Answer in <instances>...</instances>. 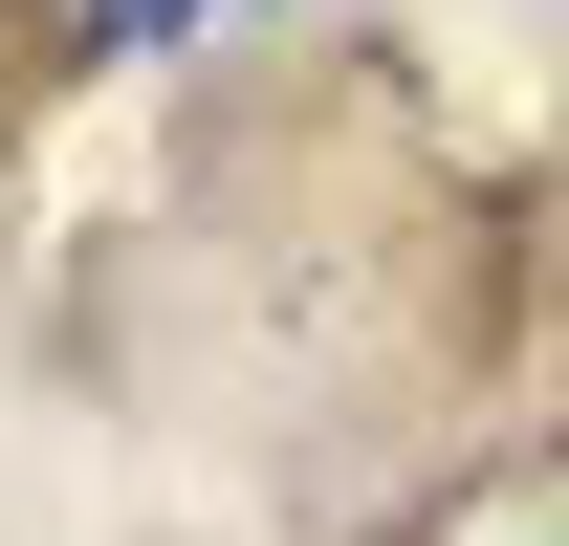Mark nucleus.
<instances>
[{
	"instance_id": "nucleus-1",
	"label": "nucleus",
	"mask_w": 569,
	"mask_h": 546,
	"mask_svg": "<svg viewBox=\"0 0 569 546\" xmlns=\"http://www.w3.org/2000/svg\"><path fill=\"white\" fill-rule=\"evenodd\" d=\"M176 22H198V0H110V44H176Z\"/></svg>"
}]
</instances>
